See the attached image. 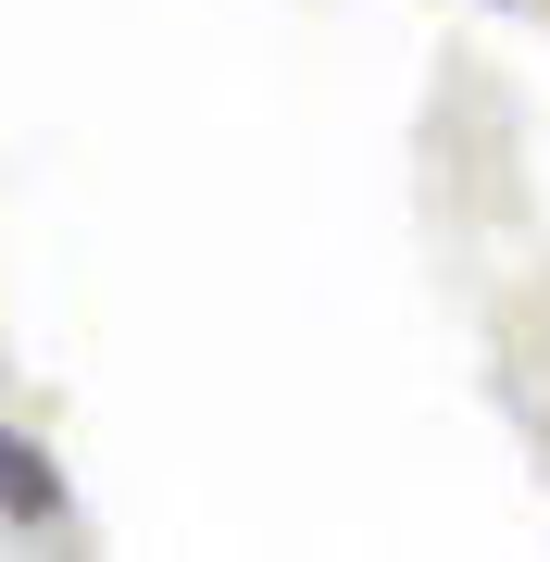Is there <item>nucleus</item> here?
<instances>
[{
	"mask_svg": "<svg viewBox=\"0 0 550 562\" xmlns=\"http://www.w3.org/2000/svg\"><path fill=\"white\" fill-rule=\"evenodd\" d=\"M0 513H25V525H50V513H63V487H50V462L25 450V438H0Z\"/></svg>",
	"mask_w": 550,
	"mask_h": 562,
	"instance_id": "obj_1",
	"label": "nucleus"
}]
</instances>
